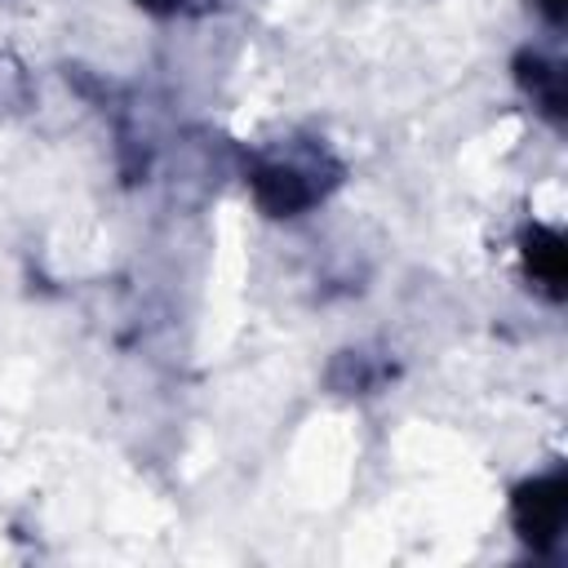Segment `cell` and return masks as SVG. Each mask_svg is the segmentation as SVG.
<instances>
[{"instance_id":"cell-1","label":"cell","mask_w":568,"mask_h":568,"mask_svg":"<svg viewBox=\"0 0 568 568\" xmlns=\"http://www.w3.org/2000/svg\"><path fill=\"white\" fill-rule=\"evenodd\" d=\"M519 519H524L528 537H537V541L555 537L559 524H564V484H559V479L532 484V493L519 497Z\"/></svg>"}]
</instances>
